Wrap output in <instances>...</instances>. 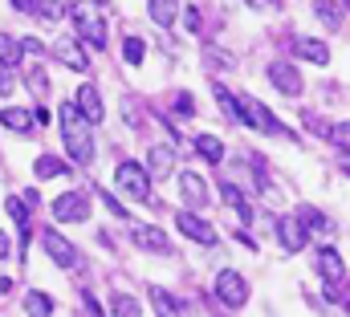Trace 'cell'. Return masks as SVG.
Wrapping results in <instances>:
<instances>
[{"label":"cell","mask_w":350,"mask_h":317,"mask_svg":"<svg viewBox=\"0 0 350 317\" xmlns=\"http://www.w3.org/2000/svg\"><path fill=\"white\" fill-rule=\"evenodd\" d=\"M57 114H62V143H66L70 158L82 163V167H90V163H94V135H90L94 122L78 110V102H66Z\"/></svg>","instance_id":"1"},{"label":"cell","mask_w":350,"mask_h":317,"mask_svg":"<svg viewBox=\"0 0 350 317\" xmlns=\"http://www.w3.org/2000/svg\"><path fill=\"white\" fill-rule=\"evenodd\" d=\"M70 20L78 29V41H86L90 49H106V8L98 0H74Z\"/></svg>","instance_id":"2"},{"label":"cell","mask_w":350,"mask_h":317,"mask_svg":"<svg viewBox=\"0 0 350 317\" xmlns=\"http://www.w3.org/2000/svg\"><path fill=\"white\" fill-rule=\"evenodd\" d=\"M114 183L131 195V199H143V204H151V171L143 167V163H135V158H122L118 167H114Z\"/></svg>","instance_id":"3"},{"label":"cell","mask_w":350,"mask_h":317,"mask_svg":"<svg viewBox=\"0 0 350 317\" xmlns=\"http://www.w3.org/2000/svg\"><path fill=\"white\" fill-rule=\"evenodd\" d=\"M216 301L224 305V309H241V305H249V277H241L237 268H224V273H216Z\"/></svg>","instance_id":"4"},{"label":"cell","mask_w":350,"mask_h":317,"mask_svg":"<svg viewBox=\"0 0 350 317\" xmlns=\"http://www.w3.org/2000/svg\"><path fill=\"white\" fill-rule=\"evenodd\" d=\"M241 122L245 126H253V130H261V135H285L289 143H293V135L269 114V106L265 102H257V98H241Z\"/></svg>","instance_id":"5"},{"label":"cell","mask_w":350,"mask_h":317,"mask_svg":"<svg viewBox=\"0 0 350 317\" xmlns=\"http://www.w3.org/2000/svg\"><path fill=\"white\" fill-rule=\"evenodd\" d=\"M86 216H90V195H82V191H66V195L53 199V220L57 224H82Z\"/></svg>","instance_id":"6"},{"label":"cell","mask_w":350,"mask_h":317,"mask_svg":"<svg viewBox=\"0 0 350 317\" xmlns=\"http://www.w3.org/2000/svg\"><path fill=\"white\" fill-rule=\"evenodd\" d=\"M265 78H269V85H273L277 94H285V98H297V94L306 89V81H301V74H297V70H293L289 61H269Z\"/></svg>","instance_id":"7"},{"label":"cell","mask_w":350,"mask_h":317,"mask_svg":"<svg viewBox=\"0 0 350 317\" xmlns=\"http://www.w3.org/2000/svg\"><path fill=\"white\" fill-rule=\"evenodd\" d=\"M273 228H277V240H281V248H285L289 256H293V252H301V248L310 244V228H306L297 216H281Z\"/></svg>","instance_id":"8"},{"label":"cell","mask_w":350,"mask_h":317,"mask_svg":"<svg viewBox=\"0 0 350 317\" xmlns=\"http://www.w3.org/2000/svg\"><path fill=\"white\" fill-rule=\"evenodd\" d=\"M41 244H45V252H49V260H53L57 268H74V264H78V248L62 236V232L45 228V232H41Z\"/></svg>","instance_id":"9"},{"label":"cell","mask_w":350,"mask_h":317,"mask_svg":"<svg viewBox=\"0 0 350 317\" xmlns=\"http://www.w3.org/2000/svg\"><path fill=\"white\" fill-rule=\"evenodd\" d=\"M175 224H179V232L187 240H196V244H204V248H212L216 244V228L204 220V216H196V212H175Z\"/></svg>","instance_id":"10"},{"label":"cell","mask_w":350,"mask_h":317,"mask_svg":"<svg viewBox=\"0 0 350 317\" xmlns=\"http://www.w3.org/2000/svg\"><path fill=\"white\" fill-rule=\"evenodd\" d=\"M49 53H53V57H57L62 66H70L74 74H86V70H90L86 49H82V45L74 41V37H62V41H53V45H49Z\"/></svg>","instance_id":"11"},{"label":"cell","mask_w":350,"mask_h":317,"mask_svg":"<svg viewBox=\"0 0 350 317\" xmlns=\"http://www.w3.org/2000/svg\"><path fill=\"white\" fill-rule=\"evenodd\" d=\"M179 195L187 208H204L208 204V183L200 171H179Z\"/></svg>","instance_id":"12"},{"label":"cell","mask_w":350,"mask_h":317,"mask_svg":"<svg viewBox=\"0 0 350 317\" xmlns=\"http://www.w3.org/2000/svg\"><path fill=\"white\" fill-rule=\"evenodd\" d=\"M147 171L151 179H167L175 171V147L172 143H151L147 147Z\"/></svg>","instance_id":"13"},{"label":"cell","mask_w":350,"mask_h":317,"mask_svg":"<svg viewBox=\"0 0 350 317\" xmlns=\"http://www.w3.org/2000/svg\"><path fill=\"white\" fill-rule=\"evenodd\" d=\"M131 240L143 248V252H155V256H172V244L159 228H131Z\"/></svg>","instance_id":"14"},{"label":"cell","mask_w":350,"mask_h":317,"mask_svg":"<svg viewBox=\"0 0 350 317\" xmlns=\"http://www.w3.org/2000/svg\"><path fill=\"white\" fill-rule=\"evenodd\" d=\"M293 53L314 61V66H330V45L326 41H314V37H293Z\"/></svg>","instance_id":"15"},{"label":"cell","mask_w":350,"mask_h":317,"mask_svg":"<svg viewBox=\"0 0 350 317\" xmlns=\"http://www.w3.org/2000/svg\"><path fill=\"white\" fill-rule=\"evenodd\" d=\"M220 199H224V204H228V208H232V212H237L241 220H249V224H253V216H257V212H253L249 195H245V191H241L237 183H220Z\"/></svg>","instance_id":"16"},{"label":"cell","mask_w":350,"mask_h":317,"mask_svg":"<svg viewBox=\"0 0 350 317\" xmlns=\"http://www.w3.org/2000/svg\"><path fill=\"white\" fill-rule=\"evenodd\" d=\"M74 102H78V110L86 114V118L94 122V126H98V122L106 118V110H102V98H98V89H94V85H78Z\"/></svg>","instance_id":"17"},{"label":"cell","mask_w":350,"mask_h":317,"mask_svg":"<svg viewBox=\"0 0 350 317\" xmlns=\"http://www.w3.org/2000/svg\"><path fill=\"white\" fill-rule=\"evenodd\" d=\"M0 126H8V130H16V135H29V130L37 126V118H33V110L8 106V110H0Z\"/></svg>","instance_id":"18"},{"label":"cell","mask_w":350,"mask_h":317,"mask_svg":"<svg viewBox=\"0 0 350 317\" xmlns=\"http://www.w3.org/2000/svg\"><path fill=\"white\" fill-rule=\"evenodd\" d=\"M33 175H37V179H70V167H66L57 155H37Z\"/></svg>","instance_id":"19"},{"label":"cell","mask_w":350,"mask_h":317,"mask_svg":"<svg viewBox=\"0 0 350 317\" xmlns=\"http://www.w3.org/2000/svg\"><path fill=\"white\" fill-rule=\"evenodd\" d=\"M314 16H318L330 33L342 29V4H338V0H314Z\"/></svg>","instance_id":"20"},{"label":"cell","mask_w":350,"mask_h":317,"mask_svg":"<svg viewBox=\"0 0 350 317\" xmlns=\"http://www.w3.org/2000/svg\"><path fill=\"white\" fill-rule=\"evenodd\" d=\"M147 12L159 29H172L175 16H179V0H147Z\"/></svg>","instance_id":"21"},{"label":"cell","mask_w":350,"mask_h":317,"mask_svg":"<svg viewBox=\"0 0 350 317\" xmlns=\"http://www.w3.org/2000/svg\"><path fill=\"white\" fill-rule=\"evenodd\" d=\"M212 94H216V102H220L224 118H228V122H241V98H232V94H228V85H220V81H212Z\"/></svg>","instance_id":"22"},{"label":"cell","mask_w":350,"mask_h":317,"mask_svg":"<svg viewBox=\"0 0 350 317\" xmlns=\"http://www.w3.org/2000/svg\"><path fill=\"white\" fill-rule=\"evenodd\" d=\"M196 155L208 158V163H224L228 151H224V143H220L216 135H200V139H196Z\"/></svg>","instance_id":"23"},{"label":"cell","mask_w":350,"mask_h":317,"mask_svg":"<svg viewBox=\"0 0 350 317\" xmlns=\"http://www.w3.org/2000/svg\"><path fill=\"white\" fill-rule=\"evenodd\" d=\"M21 57H25V45H21L16 37H8V33H0V66H8V70H16V66H21Z\"/></svg>","instance_id":"24"},{"label":"cell","mask_w":350,"mask_h":317,"mask_svg":"<svg viewBox=\"0 0 350 317\" xmlns=\"http://www.w3.org/2000/svg\"><path fill=\"white\" fill-rule=\"evenodd\" d=\"M66 12H70V8H66L62 0H37V12H33V16H37V20H45V25H57Z\"/></svg>","instance_id":"25"},{"label":"cell","mask_w":350,"mask_h":317,"mask_svg":"<svg viewBox=\"0 0 350 317\" xmlns=\"http://www.w3.org/2000/svg\"><path fill=\"white\" fill-rule=\"evenodd\" d=\"M151 305H155L159 314H167V317L183 314V301H179V297H172L167 289H151Z\"/></svg>","instance_id":"26"},{"label":"cell","mask_w":350,"mask_h":317,"mask_svg":"<svg viewBox=\"0 0 350 317\" xmlns=\"http://www.w3.org/2000/svg\"><path fill=\"white\" fill-rule=\"evenodd\" d=\"M25 309H29L33 317H49L57 305H53V297H49V293H37V289H33V293L25 297Z\"/></svg>","instance_id":"27"},{"label":"cell","mask_w":350,"mask_h":317,"mask_svg":"<svg viewBox=\"0 0 350 317\" xmlns=\"http://www.w3.org/2000/svg\"><path fill=\"white\" fill-rule=\"evenodd\" d=\"M143 57H147L143 37H126V41H122V61H126V66H143Z\"/></svg>","instance_id":"28"},{"label":"cell","mask_w":350,"mask_h":317,"mask_svg":"<svg viewBox=\"0 0 350 317\" xmlns=\"http://www.w3.org/2000/svg\"><path fill=\"white\" fill-rule=\"evenodd\" d=\"M4 212H8L16 224H29V199H25V195H8V199H4Z\"/></svg>","instance_id":"29"},{"label":"cell","mask_w":350,"mask_h":317,"mask_svg":"<svg viewBox=\"0 0 350 317\" xmlns=\"http://www.w3.org/2000/svg\"><path fill=\"white\" fill-rule=\"evenodd\" d=\"M297 220H301L310 232H326V228H330V220H326L318 208H301V212H297Z\"/></svg>","instance_id":"30"},{"label":"cell","mask_w":350,"mask_h":317,"mask_svg":"<svg viewBox=\"0 0 350 317\" xmlns=\"http://www.w3.org/2000/svg\"><path fill=\"white\" fill-rule=\"evenodd\" d=\"M110 314H122V317H139V301L135 297H126V293H114V301H110Z\"/></svg>","instance_id":"31"},{"label":"cell","mask_w":350,"mask_h":317,"mask_svg":"<svg viewBox=\"0 0 350 317\" xmlns=\"http://www.w3.org/2000/svg\"><path fill=\"white\" fill-rule=\"evenodd\" d=\"M326 139H330V143H334V147H338L342 155H350V122H334Z\"/></svg>","instance_id":"32"},{"label":"cell","mask_w":350,"mask_h":317,"mask_svg":"<svg viewBox=\"0 0 350 317\" xmlns=\"http://www.w3.org/2000/svg\"><path fill=\"white\" fill-rule=\"evenodd\" d=\"M172 106H175V114H179L183 122H187V118H196V102H191V94H175Z\"/></svg>","instance_id":"33"},{"label":"cell","mask_w":350,"mask_h":317,"mask_svg":"<svg viewBox=\"0 0 350 317\" xmlns=\"http://www.w3.org/2000/svg\"><path fill=\"white\" fill-rule=\"evenodd\" d=\"M29 89H33L37 98L49 94V78H45V70H33V74H29Z\"/></svg>","instance_id":"34"},{"label":"cell","mask_w":350,"mask_h":317,"mask_svg":"<svg viewBox=\"0 0 350 317\" xmlns=\"http://www.w3.org/2000/svg\"><path fill=\"white\" fill-rule=\"evenodd\" d=\"M179 16H183V29H187V33H200V8H196V4H183Z\"/></svg>","instance_id":"35"},{"label":"cell","mask_w":350,"mask_h":317,"mask_svg":"<svg viewBox=\"0 0 350 317\" xmlns=\"http://www.w3.org/2000/svg\"><path fill=\"white\" fill-rule=\"evenodd\" d=\"M12 4V12H21V16H33L37 12V0H8Z\"/></svg>","instance_id":"36"},{"label":"cell","mask_w":350,"mask_h":317,"mask_svg":"<svg viewBox=\"0 0 350 317\" xmlns=\"http://www.w3.org/2000/svg\"><path fill=\"white\" fill-rule=\"evenodd\" d=\"M16 89V81H12V70L8 66H0V94H12Z\"/></svg>","instance_id":"37"},{"label":"cell","mask_w":350,"mask_h":317,"mask_svg":"<svg viewBox=\"0 0 350 317\" xmlns=\"http://www.w3.org/2000/svg\"><path fill=\"white\" fill-rule=\"evenodd\" d=\"M21 45H25V53H49V49L37 41V37H21Z\"/></svg>","instance_id":"38"},{"label":"cell","mask_w":350,"mask_h":317,"mask_svg":"<svg viewBox=\"0 0 350 317\" xmlns=\"http://www.w3.org/2000/svg\"><path fill=\"white\" fill-rule=\"evenodd\" d=\"M102 199H106V208H110V212H114V216H118V220H122V216H126V208H122V204H118V199H114V195H110V191H102Z\"/></svg>","instance_id":"39"},{"label":"cell","mask_w":350,"mask_h":317,"mask_svg":"<svg viewBox=\"0 0 350 317\" xmlns=\"http://www.w3.org/2000/svg\"><path fill=\"white\" fill-rule=\"evenodd\" d=\"M82 305H86V314H106V309H98V301H94L90 293H86V297H82Z\"/></svg>","instance_id":"40"},{"label":"cell","mask_w":350,"mask_h":317,"mask_svg":"<svg viewBox=\"0 0 350 317\" xmlns=\"http://www.w3.org/2000/svg\"><path fill=\"white\" fill-rule=\"evenodd\" d=\"M33 118H37V126H45V122H49V110H45V106H37V110H33Z\"/></svg>","instance_id":"41"},{"label":"cell","mask_w":350,"mask_h":317,"mask_svg":"<svg viewBox=\"0 0 350 317\" xmlns=\"http://www.w3.org/2000/svg\"><path fill=\"white\" fill-rule=\"evenodd\" d=\"M245 4H253V8H277L281 0H245Z\"/></svg>","instance_id":"42"},{"label":"cell","mask_w":350,"mask_h":317,"mask_svg":"<svg viewBox=\"0 0 350 317\" xmlns=\"http://www.w3.org/2000/svg\"><path fill=\"white\" fill-rule=\"evenodd\" d=\"M8 252H12V248H8V236H4V232H0V260H4V256H8Z\"/></svg>","instance_id":"43"},{"label":"cell","mask_w":350,"mask_h":317,"mask_svg":"<svg viewBox=\"0 0 350 317\" xmlns=\"http://www.w3.org/2000/svg\"><path fill=\"white\" fill-rule=\"evenodd\" d=\"M8 289H12V281H8V277H0V297H4Z\"/></svg>","instance_id":"44"},{"label":"cell","mask_w":350,"mask_h":317,"mask_svg":"<svg viewBox=\"0 0 350 317\" xmlns=\"http://www.w3.org/2000/svg\"><path fill=\"white\" fill-rule=\"evenodd\" d=\"M347 8H350V0H347Z\"/></svg>","instance_id":"45"}]
</instances>
